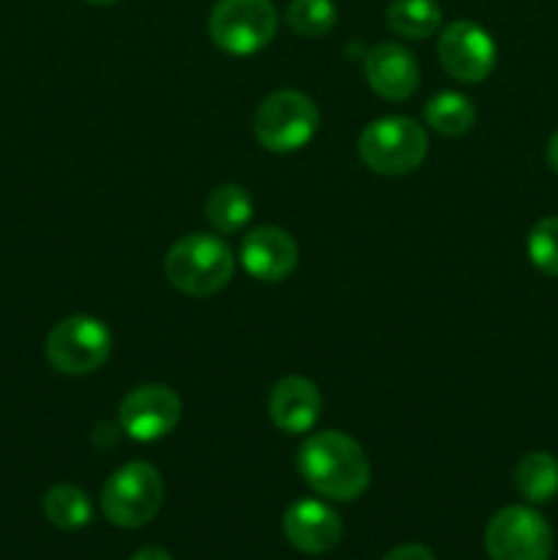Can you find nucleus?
Instances as JSON below:
<instances>
[{
    "label": "nucleus",
    "mask_w": 558,
    "mask_h": 560,
    "mask_svg": "<svg viewBox=\"0 0 558 560\" xmlns=\"http://www.w3.org/2000/svg\"><path fill=\"white\" fill-rule=\"evenodd\" d=\"M120 430L137 443H153L167 438L181 421L178 394L162 383H146L131 388L118 408Z\"/></svg>",
    "instance_id": "obj_9"
},
{
    "label": "nucleus",
    "mask_w": 558,
    "mask_h": 560,
    "mask_svg": "<svg viewBox=\"0 0 558 560\" xmlns=\"http://www.w3.org/2000/svg\"><path fill=\"white\" fill-rule=\"evenodd\" d=\"M441 5L435 0H394L386 11V22L397 36L414 38H430L432 33L441 27Z\"/></svg>",
    "instance_id": "obj_17"
},
{
    "label": "nucleus",
    "mask_w": 558,
    "mask_h": 560,
    "mask_svg": "<svg viewBox=\"0 0 558 560\" xmlns=\"http://www.w3.org/2000/svg\"><path fill=\"white\" fill-rule=\"evenodd\" d=\"M113 350V334L98 317L71 315L49 331L44 355L49 366L63 375H91L107 364Z\"/></svg>",
    "instance_id": "obj_7"
},
{
    "label": "nucleus",
    "mask_w": 558,
    "mask_h": 560,
    "mask_svg": "<svg viewBox=\"0 0 558 560\" xmlns=\"http://www.w3.org/2000/svg\"><path fill=\"white\" fill-rule=\"evenodd\" d=\"M295 465L306 485L332 501H356L370 487L367 452L345 432L323 430L310 435L301 443Z\"/></svg>",
    "instance_id": "obj_1"
},
{
    "label": "nucleus",
    "mask_w": 558,
    "mask_h": 560,
    "mask_svg": "<svg viewBox=\"0 0 558 560\" xmlns=\"http://www.w3.org/2000/svg\"><path fill=\"white\" fill-rule=\"evenodd\" d=\"M425 120L432 131L446 137H460L470 131L476 120V107L468 96L443 91L425 104Z\"/></svg>",
    "instance_id": "obj_18"
},
{
    "label": "nucleus",
    "mask_w": 558,
    "mask_h": 560,
    "mask_svg": "<svg viewBox=\"0 0 558 560\" xmlns=\"http://www.w3.org/2000/svg\"><path fill=\"white\" fill-rule=\"evenodd\" d=\"M268 413H271V421L282 432H288V435H304L321 419L323 397L310 377H282L271 388Z\"/></svg>",
    "instance_id": "obj_14"
},
{
    "label": "nucleus",
    "mask_w": 558,
    "mask_h": 560,
    "mask_svg": "<svg viewBox=\"0 0 558 560\" xmlns=\"http://www.w3.org/2000/svg\"><path fill=\"white\" fill-rule=\"evenodd\" d=\"M547 164L553 167V173H558V131H553V137L547 140Z\"/></svg>",
    "instance_id": "obj_24"
},
{
    "label": "nucleus",
    "mask_w": 558,
    "mask_h": 560,
    "mask_svg": "<svg viewBox=\"0 0 558 560\" xmlns=\"http://www.w3.org/2000/svg\"><path fill=\"white\" fill-rule=\"evenodd\" d=\"M164 479L151 463H129L115 470L102 490V512L118 528H142L159 514Z\"/></svg>",
    "instance_id": "obj_5"
},
{
    "label": "nucleus",
    "mask_w": 558,
    "mask_h": 560,
    "mask_svg": "<svg viewBox=\"0 0 558 560\" xmlns=\"http://www.w3.org/2000/svg\"><path fill=\"white\" fill-rule=\"evenodd\" d=\"M241 266L252 279L260 282H282L299 266V246L288 230L277 224H263L249 230L241 241Z\"/></svg>",
    "instance_id": "obj_11"
},
{
    "label": "nucleus",
    "mask_w": 558,
    "mask_h": 560,
    "mask_svg": "<svg viewBox=\"0 0 558 560\" xmlns=\"http://www.w3.org/2000/svg\"><path fill=\"white\" fill-rule=\"evenodd\" d=\"M252 211H255V202L249 191L239 184L217 186L206 200V219L219 233H239L252 219Z\"/></svg>",
    "instance_id": "obj_16"
},
{
    "label": "nucleus",
    "mask_w": 558,
    "mask_h": 560,
    "mask_svg": "<svg viewBox=\"0 0 558 560\" xmlns=\"http://www.w3.org/2000/svg\"><path fill=\"white\" fill-rule=\"evenodd\" d=\"M514 487L528 503H547L558 495V459L547 452H531L514 468Z\"/></svg>",
    "instance_id": "obj_15"
},
{
    "label": "nucleus",
    "mask_w": 558,
    "mask_h": 560,
    "mask_svg": "<svg viewBox=\"0 0 558 560\" xmlns=\"http://www.w3.org/2000/svg\"><path fill=\"white\" fill-rule=\"evenodd\" d=\"M364 77L377 96L388 102H405L419 88L421 71L410 49H405L403 44L381 42L364 55Z\"/></svg>",
    "instance_id": "obj_13"
},
{
    "label": "nucleus",
    "mask_w": 558,
    "mask_h": 560,
    "mask_svg": "<svg viewBox=\"0 0 558 560\" xmlns=\"http://www.w3.org/2000/svg\"><path fill=\"white\" fill-rule=\"evenodd\" d=\"M85 3H93V5H109V3H115V0H85Z\"/></svg>",
    "instance_id": "obj_25"
},
{
    "label": "nucleus",
    "mask_w": 558,
    "mask_h": 560,
    "mask_svg": "<svg viewBox=\"0 0 558 560\" xmlns=\"http://www.w3.org/2000/svg\"><path fill=\"white\" fill-rule=\"evenodd\" d=\"M383 560H435V556L425 545H403L388 552Z\"/></svg>",
    "instance_id": "obj_22"
},
{
    "label": "nucleus",
    "mask_w": 558,
    "mask_h": 560,
    "mask_svg": "<svg viewBox=\"0 0 558 560\" xmlns=\"http://www.w3.org/2000/svg\"><path fill=\"white\" fill-rule=\"evenodd\" d=\"M290 31L306 38H321L337 25V9L332 0H293L284 11Z\"/></svg>",
    "instance_id": "obj_20"
},
{
    "label": "nucleus",
    "mask_w": 558,
    "mask_h": 560,
    "mask_svg": "<svg viewBox=\"0 0 558 560\" xmlns=\"http://www.w3.org/2000/svg\"><path fill=\"white\" fill-rule=\"evenodd\" d=\"M528 257L545 277L558 279V217H545L531 228Z\"/></svg>",
    "instance_id": "obj_21"
},
{
    "label": "nucleus",
    "mask_w": 558,
    "mask_h": 560,
    "mask_svg": "<svg viewBox=\"0 0 558 560\" xmlns=\"http://www.w3.org/2000/svg\"><path fill=\"white\" fill-rule=\"evenodd\" d=\"M490 560H547L553 552V530L539 512L528 506H507L485 530Z\"/></svg>",
    "instance_id": "obj_8"
},
{
    "label": "nucleus",
    "mask_w": 558,
    "mask_h": 560,
    "mask_svg": "<svg viewBox=\"0 0 558 560\" xmlns=\"http://www.w3.org/2000/svg\"><path fill=\"white\" fill-rule=\"evenodd\" d=\"M277 25L271 0H219L208 16V36L222 52L246 58L271 44Z\"/></svg>",
    "instance_id": "obj_6"
},
{
    "label": "nucleus",
    "mask_w": 558,
    "mask_h": 560,
    "mask_svg": "<svg viewBox=\"0 0 558 560\" xmlns=\"http://www.w3.org/2000/svg\"><path fill=\"white\" fill-rule=\"evenodd\" d=\"M359 156L377 175H408L427 156V131L405 115H388L364 126Z\"/></svg>",
    "instance_id": "obj_3"
},
{
    "label": "nucleus",
    "mask_w": 558,
    "mask_h": 560,
    "mask_svg": "<svg viewBox=\"0 0 558 560\" xmlns=\"http://www.w3.org/2000/svg\"><path fill=\"white\" fill-rule=\"evenodd\" d=\"M321 126L317 104L301 91H277L257 107L255 129L257 142L271 153H293L310 145Z\"/></svg>",
    "instance_id": "obj_4"
},
{
    "label": "nucleus",
    "mask_w": 558,
    "mask_h": 560,
    "mask_svg": "<svg viewBox=\"0 0 558 560\" xmlns=\"http://www.w3.org/2000/svg\"><path fill=\"white\" fill-rule=\"evenodd\" d=\"M235 271L233 249L211 233L184 235L164 257V277L184 295L206 299L228 288Z\"/></svg>",
    "instance_id": "obj_2"
},
{
    "label": "nucleus",
    "mask_w": 558,
    "mask_h": 560,
    "mask_svg": "<svg viewBox=\"0 0 558 560\" xmlns=\"http://www.w3.org/2000/svg\"><path fill=\"white\" fill-rule=\"evenodd\" d=\"M131 560H173V558H170V552L162 550V547L148 545V547H140V550L131 556Z\"/></svg>",
    "instance_id": "obj_23"
},
{
    "label": "nucleus",
    "mask_w": 558,
    "mask_h": 560,
    "mask_svg": "<svg viewBox=\"0 0 558 560\" xmlns=\"http://www.w3.org/2000/svg\"><path fill=\"white\" fill-rule=\"evenodd\" d=\"M438 58L449 77L460 82H485L498 63V49L490 33L470 20L452 22L438 38Z\"/></svg>",
    "instance_id": "obj_10"
},
{
    "label": "nucleus",
    "mask_w": 558,
    "mask_h": 560,
    "mask_svg": "<svg viewBox=\"0 0 558 560\" xmlns=\"http://www.w3.org/2000/svg\"><path fill=\"white\" fill-rule=\"evenodd\" d=\"M282 528L290 545L295 550L306 552V556H323V552L334 550L339 539H342V520H339V514L323 501H315V498L295 501L284 512Z\"/></svg>",
    "instance_id": "obj_12"
},
{
    "label": "nucleus",
    "mask_w": 558,
    "mask_h": 560,
    "mask_svg": "<svg viewBox=\"0 0 558 560\" xmlns=\"http://www.w3.org/2000/svg\"><path fill=\"white\" fill-rule=\"evenodd\" d=\"M44 514L60 530H80L91 523L93 509L85 492L74 485H55L44 495Z\"/></svg>",
    "instance_id": "obj_19"
}]
</instances>
